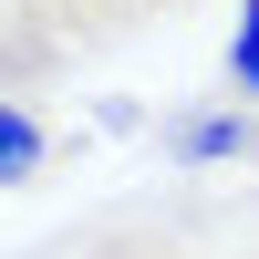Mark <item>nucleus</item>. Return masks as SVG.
Segmentation results:
<instances>
[{
    "mask_svg": "<svg viewBox=\"0 0 259 259\" xmlns=\"http://www.w3.org/2000/svg\"><path fill=\"white\" fill-rule=\"evenodd\" d=\"M11 11V31L31 41L41 62H73V52H114V41L135 31H166L177 11H197V0H0Z\"/></svg>",
    "mask_w": 259,
    "mask_h": 259,
    "instance_id": "f257e3e1",
    "label": "nucleus"
},
{
    "mask_svg": "<svg viewBox=\"0 0 259 259\" xmlns=\"http://www.w3.org/2000/svg\"><path fill=\"white\" fill-rule=\"evenodd\" d=\"M41 166H52V124H41L21 94H0V187H31Z\"/></svg>",
    "mask_w": 259,
    "mask_h": 259,
    "instance_id": "f03ea898",
    "label": "nucleus"
},
{
    "mask_svg": "<svg viewBox=\"0 0 259 259\" xmlns=\"http://www.w3.org/2000/svg\"><path fill=\"white\" fill-rule=\"evenodd\" d=\"M166 145H177L187 166H207V156H249V124H239V114H187V124H166Z\"/></svg>",
    "mask_w": 259,
    "mask_h": 259,
    "instance_id": "7ed1b4c3",
    "label": "nucleus"
},
{
    "mask_svg": "<svg viewBox=\"0 0 259 259\" xmlns=\"http://www.w3.org/2000/svg\"><path fill=\"white\" fill-rule=\"evenodd\" d=\"M228 83L259 104V0H239V41H228Z\"/></svg>",
    "mask_w": 259,
    "mask_h": 259,
    "instance_id": "20e7f679",
    "label": "nucleus"
},
{
    "mask_svg": "<svg viewBox=\"0 0 259 259\" xmlns=\"http://www.w3.org/2000/svg\"><path fill=\"white\" fill-rule=\"evenodd\" d=\"M31 73H52V62H41L31 41L11 31V11H0V94H21V83H31Z\"/></svg>",
    "mask_w": 259,
    "mask_h": 259,
    "instance_id": "39448f33",
    "label": "nucleus"
}]
</instances>
